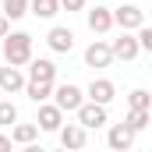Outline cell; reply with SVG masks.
Listing matches in <instances>:
<instances>
[{"label":"cell","mask_w":152,"mask_h":152,"mask_svg":"<svg viewBox=\"0 0 152 152\" xmlns=\"http://www.w3.org/2000/svg\"><path fill=\"white\" fill-rule=\"evenodd\" d=\"M103 4H106V0H103Z\"/></svg>","instance_id":"27"},{"label":"cell","mask_w":152,"mask_h":152,"mask_svg":"<svg viewBox=\"0 0 152 152\" xmlns=\"http://www.w3.org/2000/svg\"><path fill=\"white\" fill-rule=\"evenodd\" d=\"M85 21H88V28H92V36H106L110 28H117V21H113V11L99 0L96 7H88L85 11Z\"/></svg>","instance_id":"3"},{"label":"cell","mask_w":152,"mask_h":152,"mask_svg":"<svg viewBox=\"0 0 152 152\" xmlns=\"http://www.w3.org/2000/svg\"><path fill=\"white\" fill-rule=\"evenodd\" d=\"M113 21H117V28L138 32V28L145 25V11H142L138 4H124V7H117V11H113Z\"/></svg>","instance_id":"6"},{"label":"cell","mask_w":152,"mask_h":152,"mask_svg":"<svg viewBox=\"0 0 152 152\" xmlns=\"http://www.w3.org/2000/svg\"><path fill=\"white\" fill-rule=\"evenodd\" d=\"M0 99H4V88H0Z\"/></svg>","instance_id":"26"},{"label":"cell","mask_w":152,"mask_h":152,"mask_svg":"<svg viewBox=\"0 0 152 152\" xmlns=\"http://www.w3.org/2000/svg\"><path fill=\"white\" fill-rule=\"evenodd\" d=\"M28 78L32 81H57V64L46 57H32L28 60Z\"/></svg>","instance_id":"14"},{"label":"cell","mask_w":152,"mask_h":152,"mask_svg":"<svg viewBox=\"0 0 152 152\" xmlns=\"http://www.w3.org/2000/svg\"><path fill=\"white\" fill-rule=\"evenodd\" d=\"M11 124H18V106L11 99H0V127H11Z\"/></svg>","instance_id":"21"},{"label":"cell","mask_w":152,"mask_h":152,"mask_svg":"<svg viewBox=\"0 0 152 152\" xmlns=\"http://www.w3.org/2000/svg\"><path fill=\"white\" fill-rule=\"evenodd\" d=\"M60 11L75 14V11H85V0H60Z\"/></svg>","instance_id":"23"},{"label":"cell","mask_w":152,"mask_h":152,"mask_svg":"<svg viewBox=\"0 0 152 152\" xmlns=\"http://www.w3.org/2000/svg\"><path fill=\"white\" fill-rule=\"evenodd\" d=\"M53 88H57V81H32L28 78V85H25V96L32 99V103H46V99H53Z\"/></svg>","instance_id":"15"},{"label":"cell","mask_w":152,"mask_h":152,"mask_svg":"<svg viewBox=\"0 0 152 152\" xmlns=\"http://www.w3.org/2000/svg\"><path fill=\"white\" fill-rule=\"evenodd\" d=\"M117 57H113V46L103 42V39H92L85 46V67H110Z\"/></svg>","instance_id":"4"},{"label":"cell","mask_w":152,"mask_h":152,"mask_svg":"<svg viewBox=\"0 0 152 152\" xmlns=\"http://www.w3.org/2000/svg\"><path fill=\"white\" fill-rule=\"evenodd\" d=\"M46 46H50L53 53H71V50H75V32H71L67 25H53V28L46 32Z\"/></svg>","instance_id":"10"},{"label":"cell","mask_w":152,"mask_h":152,"mask_svg":"<svg viewBox=\"0 0 152 152\" xmlns=\"http://www.w3.org/2000/svg\"><path fill=\"white\" fill-rule=\"evenodd\" d=\"M110 46H113V57H117V60H134V57L142 53L138 32H127V28H120V36H117Z\"/></svg>","instance_id":"5"},{"label":"cell","mask_w":152,"mask_h":152,"mask_svg":"<svg viewBox=\"0 0 152 152\" xmlns=\"http://www.w3.org/2000/svg\"><path fill=\"white\" fill-rule=\"evenodd\" d=\"M138 42H142V50H145V53H152V28H149V25H142V28H138Z\"/></svg>","instance_id":"22"},{"label":"cell","mask_w":152,"mask_h":152,"mask_svg":"<svg viewBox=\"0 0 152 152\" xmlns=\"http://www.w3.org/2000/svg\"><path fill=\"white\" fill-rule=\"evenodd\" d=\"M28 4H32V0H4V14H7L11 21H18V18L28 14Z\"/></svg>","instance_id":"20"},{"label":"cell","mask_w":152,"mask_h":152,"mask_svg":"<svg viewBox=\"0 0 152 152\" xmlns=\"http://www.w3.org/2000/svg\"><path fill=\"white\" fill-rule=\"evenodd\" d=\"M36 124L42 127V131H60L64 127V110L57 106V103H39V113H36Z\"/></svg>","instance_id":"9"},{"label":"cell","mask_w":152,"mask_h":152,"mask_svg":"<svg viewBox=\"0 0 152 152\" xmlns=\"http://www.w3.org/2000/svg\"><path fill=\"white\" fill-rule=\"evenodd\" d=\"M85 99H88V96H85L78 85H71V81H64V85L53 88V103H57L64 113H78V106H81Z\"/></svg>","instance_id":"2"},{"label":"cell","mask_w":152,"mask_h":152,"mask_svg":"<svg viewBox=\"0 0 152 152\" xmlns=\"http://www.w3.org/2000/svg\"><path fill=\"white\" fill-rule=\"evenodd\" d=\"M7 32H11V18H7V14H4V11H0V39L7 36Z\"/></svg>","instance_id":"24"},{"label":"cell","mask_w":152,"mask_h":152,"mask_svg":"<svg viewBox=\"0 0 152 152\" xmlns=\"http://www.w3.org/2000/svg\"><path fill=\"white\" fill-rule=\"evenodd\" d=\"M28 14H36V18H42V21H50V18L60 14V0H32V4H28Z\"/></svg>","instance_id":"17"},{"label":"cell","mask_w":152,"mask_h":152,"mask_svg":"<svg viewBox=\"0 0 152 152\" xmlns=\"http://www.w3.org/2000/svg\"><path fill=\"white\" fill-rule=\"evenodd\" d=\"M11 145H14V138L11 134H0V149H11Z\"/></svg>","instance_id":"25"},{"label":"cell","mask_w":152,"mask_h":152,"mask_svg":"<svg viewBox=\"0 0 152 152\" xmlns=\"http://www.w3.org/2000/svg\"><path fill=\"white\" fill-rule=\"evenodd\" d=\"M25 85H28V75H25L21 67H14V64L0 67V88H4V96H14V92H21Z\"/></svg>","instance_id":"11"},{"label":"cell","mask_w":152,"mask_h":152,"mask_svg":"<svg viewBox=\"0 0 152 152\" xmlns=\"http://www.w3.org/2000/svg\"><path fill=\"white\" fill-rule=\"evenodd\" d=\"M57 134H60V145L64 149H85L88 145V127L85 124H64Z\"/></svg>","instance_id":"12"},{"label":"cell","mask_w":152,"mask_h":152,"mask_svg":"<svg viewBox=\"0 0 152 152\" xmlns=\"http://www.w3.org/2000/svg\"><path fill=\"white\" fill-rule=\"evenodd\" d=\"M39 124H11V138H14V145H32L39 138Z\"/></svg>","instance_id":"16"},{"label":"cell","mask_w":152,"mask_h":152,"mask_svg":"<svg viewBox=\"0 0 152 152\" xmlns=\"http://www.w3.org/2000/svg\"><path fill=\"white\" fill-rule=\"evenodd\" d=\"M4 60L14 67H25L32 60V36L28 32H7L4 36Z\"/></svg>","instance_id":"1"},{"label":"cell","mask_w":152,"mask_h":152,"mask_svg":"<svg viewBox=\"0 0 152 152\" xmlns=\"http://www.w3.org/2000/svg\"><path fill=\"white\" fill-rule=\"evenodd\" d=\"M78 124H85L88 131H92V127H103V124H106V106L96 103V99H85V103L78 106Z\"/></svg>","instance_id":"8"},{"label":"cell","mask_w":152,"mask_h":152,"mask_svg":"<svg viewBox=\"0 0 152 152\" xmlns=\"http://www.w3.org/2000/svg\"><path fill=\"white\" fill-rule=\"evenodd\" d=\"M134 134H138V131H134L127 120H124V124H110V131H106V145L117 149V152H127L131 145H134Z\"/></svg>","instance_id":"7"},{"label":"cell","mask_w":152,"mask_h":152,"mask_svg":"<svg viewBox=\"0 0 152 152\" xmlns=\"http://www.w3.org/2000/svg\"><path fill=\"white\" fill-rule=\"evenodd\" d=\"M85 96L88 99H96V103H103V106H110L117 96V85L110 81V78H92L88 81V88H85Z\"/></svg>","instance_id":"13"},{"label":"cell","mask_w":152,"mask_h":152,"mask_svg":"<svg viewBox=\"0 0 152 152\" xmlns=\"http://www.w3.org/2000/svg\"><path fill=\"white\" fill-rule=\"evenodd\" d=\"M124 120H127L134 131H145L149 120H152V110H131V106H127V117H124Z\"/></svg>","instance_id":"19"},{"label":"cell","mask_w":152,"mask_h":152,"mask_svg":"<svg viewBox=\"0 0 152 152\" xmlns=\"http://www.w3.org/2000/svg\"><path fill=\"white\" fill-rule=\"evenodd\" d=\"M127 106H131V110H152V92L131 88V92H127Z\"/></svg>","instance_id":"18"}]
</instances>
